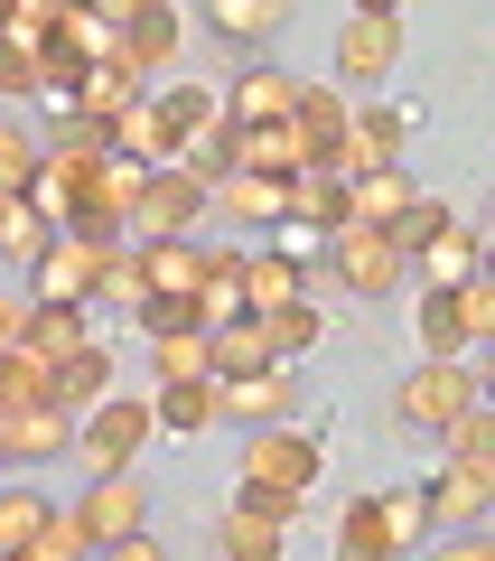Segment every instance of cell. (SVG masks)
Masks as SVG:
<instances>
[{
    "mask_svg": "<svg viewBox=\"0 0 495 561\" xmlns=\"http://www.w3.org/2000/svg\"><path fill=\"white\" fill-rule=\"evenodd\" d=\"M131 103H140V84H131V76H113V66H94V76L76 84V113L94 122V131H113V122L131 113Z\"/></svg>",
    "mask_w": 495,
    "mask_h": 561,
    "instance_id": "obj_33",
    "label": "cell"
},
{
    "mask_svg": "<svg viewBox=\"0 0 495 561\" xmlns=\"http://www.w3.org/2000/svg\"><path fill=\"white\" fill-rule=\"evenodd\" d=\"M38 160H47V140L28 131V122H0V197H28Z\"/></svg>",
    "mask_w": 495,
    "mask_h": 561,
    "instance_id": "obj_34",
    "label": "cell"
},
{
    "mask_svg": "<svg viewBox=\"0 0 495 561\" xmlns=\"http://www.w3.org/2000/svg\"><path fill=\"white\" fill-rule=\"evenodd\" d=\"M47 243H57V225H47V216H28V206H20L10 225H0V253L20 262V272H38V262H47Z\"/></svg>",
    "mask_w": 495,
    "mask_h": 561,
    "instance_id": "obj_41",
    "label": "cell"
},
{
    "mask_svg": "<svg viewBox=\"0 0 495 561\" xmlns=\"http://www.w3.org/2000/svg\"><path fill=\"white\" fill-rule=\"evenodd\" d=\"M38 57H47V47H28V38L0 28V94H10V103H38Z\"/></svg>",
    "mask_w": 495,
    "mask_h": 561,
    "instance_id": "obj_39",
    "label": "cell"
},
{
    "mask_svg": "<svg viewBox=\"0 0 495 561\" xmlns=\"http://www.w3.org/2000/svg\"><path fill=\"white\" fill-rule=\"evenodd\" d=\"M318 262H327V272H337L356 300H383V290H402V253H393L383 234H365V225H337Z\"/></svg>",
    "mask_w": 495,
    "mask_h": 561,
    "instance_id": "obj_9",
    "label": "cell"
},
{
    "mask_svg": "<svg viewBox=\"0 0 495 561\" xmlns=\"http://www.w3.org/2000/svg\"><path fill=\"white\" fill-rule=\"evenodd\" d=\"M94 561H169V552H159V542L150 534H122V542H103V552Z\"/></svg>",
    "mask_w": 495,
    "mask_h": 561,
    "instance_id": "obj_46",
    "label": "cell"
},
{
    "mask_svg": "<svg viewBox=\"0 0 495 561\" xmlns=\"http://www.w3.org/2000/svg\"><path fill=\"white\" fill-rule=\"evenodd\" d=\"M225 122H234V131H272V122H290V103H299V76H280L272 57H253L243 66L234 84H225Z\"/></svg>",
    "mask_w": 495,
    "mask_h": 561,
    "instance_id": "obj_10",
    "label": "cell"
},
{
    "mask_svg": "<svg viewBox=\"0 0 495 561\" xmlns=\"http://www.w3.org/2000/svg\"><path fill=\"white\" fill-rule=\"evenodd\" d=\"M421 187L402 179V169H375V179H346V225H365V234H383V225L412 206Z\"/></svg>",
    "mask_w": 495,
    "mask_h": 561,
    "instance_id": "obj_24",
    "label": "cell"
},
{
    "mask_svg": "<svg viewBox=\"0 0 495 561\" xmlns=\"http://www.w3.org/2000/svg\"><path fill=\"white\" fill-rule=\"evenodd\" d=\"M150 421H159V431H187V440H197V431H216V375H206V383H159V393H150Z\"/></svg>",
    "mask_w": 495,
    "mask_h": 561,
    "instance_id": "obj_27",
    "label": "cell"
},
{
    "mask_svg": "<svg viewBox=\"0 0 495 561\" xmlns=\"http://www.w3.org/2000/svg\"><path fill=\"white\" fill-rule=\"evenodd\" d=\"M20 319H28V300H0V346H20Z\"/></svg>",
    "mask_w": 495,
    "mask_h": 561,
    "instance_id": "obj_47",
    "label": "cell"
},
{
    "mask_svg": "<svg viewBox=\"0 0 495 561\" xmlns=\"http://www.w3.org/2000/svg\"><path fill=\"white\" fill-rule=\"evenodd\" d=\"M150 365H159V383H206V375H216V337H206V319L159 328V337H150Z\"/></svg>",
    "mask_w": 495,
    "mask_h": 561,
    "instance_id": "obj_20",
    "label": "cell"
},
{
    "mask_svg": "<svg viewBox=\"0 0 495 561\" xmlns=\"http://www.w3.org/2000/svg\"><path fill=\"white\" fill-rule=\"evenodd\" d=\"M47 402H57V412H76V421L94 412V402H113V346L84 337L66 365H47Z\"/></svg>",
    "mask_w": 495,
    "mask_h": 561,
    "instance_id": "obj_14",
    "label": "cell"
},
{
    "mask_svg": "<svg viewBox=\"0 0 495 561\" xmlns=\"http://www.w3.org/2000/svg\"><path fill=\"white\" fill-rule=\"evenodd\" d=\"M206 197H216V187H206L197 169H150V187H140V206H131V243H197Z\"/></svg>",
    "mask_w": 495,
    "mask_h": 561,
    "instance_id": "obj_4",
    "label": "cell"
},
{
    "mask_svg": "<svg viewBox=\"0 0 495 561\" xmlns=\"http://www.w3.org/2000/svg\"><path fill=\"white\" fill-rule=\"evenodd\" d=\"M280 534H290L280 515H253V505H234V515L216 524V552H225V561H280Z\"/></svg>",
    "mask_w": 495,
    "mask_h": 561,
    "instance_id": "obj_28",
    "label": "cell"
},
{
    "mask_svg": "<svg viewBox=\"0 0 495 561\" xmlns=\"http://www.w3.org/2000/svg\"><path fill=\"white\" fill-rule=\"evenodd\" d=\"M280 20H290L280 0H216V10H206V28H216V38H234L243 57H262V47L280 38Z\"/></svg>",
    "mask_w": 495,
    "mask_h": 561,
    "instance_id": "obj_26",
    "label": "cell"
},
{
    "mask_svg": "<svg viewBox=\"0 0 495 561\" xmlns=\"http://www.w3.org/2000/svg\"><path fill=\"white\" fill-rule=\"evenodd\" d=\"M10 216H20V197H0V225H10Z\"/></svg>",
    "mask_w": 495,
    "mask_h": 561,
    "instance_id": "obj_48",
    "label": "cell"
},
{
    "mask_svg": "<svg viewBox=\"0 0 495 561\" xmlns=\"http://www.w3.org/2000/svg\"><path fill=\"white\" fill-rule=\"evenodd\" d=\"M28 402H47V365L20 356V346H0V412H28Z\"/></svg>",
    "mask_w": 495,
    "mask_h": 561,
    "instance_id": "obj_36",
    "label": "cell"
},
{
    "mask_svg": "<svg viewBox=\"0 0 495 561\" xmlns=\"http://www.w3.org/2000/svg\"><path fill=\"white\" fill-rule=\"evenodd\" d=\"M38 524H47V496H38V486H0V552H20Z\"/></svg>",
    "mask_w": 495,
    "mask_h": 561,
    "instance_id": "obj_38",
    "label": "cell"
},
{
    "mask_svg": "<svg viewBox=\"0 0 495 561\" xmlns=\"http://www.w3.org/2000/svg\"><path fill=\"white\" fill-rule=\"evenodd\" d=\"M159 421H150V402H131V393H113V402H94V412L76 421V459L94 468V478H122V468L140 459V440H150Z\"/></svg>",
    "mask_w": 495,
    "mask_h": 561,
    "instance_id": "obj_5",
    "label": "cell"
},
{
    "mask_svg": "<svg viewBox=\"0 0 495 561\" xmlns=\"http://www.w3.org/2000/svg\"><path fill=\"white\" fill-rule=\"evenodd\" d=\"M393 57H402V10H356L337 28V94L346 84H375Z\"/></svg>",
    "mask_w": 495,
    "mask_h": 561,
    "instance_id": "obj_11",
    "label": "cell"
},
{
    "mask_svg": "<svg viewBox=\"0 0 495 561\" xmlns=\"http://www.w3.org/2000/svg\"><path fill=\"white\" fill-rule=\"evenodd\" d=\"M140 280H150V300H179V309H197L206 243H140Z\"/></svg>",
    "mask_w": 495,
    "mask_h": 561,
    "instance_id": "obj_18",
    "label": "cell"
},
{
    "mask_svg": "<svg viewBox=\"0 0 495 561\" xmlns=\"http://www.w3.org/2000/svg\"><path fill=\"white\" fill-rule=\"evenodd\" d=\"M290 131L309 140L318 160H327V150H337V131H346V94H337V84H299V103H290Z\"/></svg>",
    "mask_w": 495,
    "mask_h": 561,
    "instance_id": "obj_29",
    "label": "cell"
},
{
    "mask_svg": "<svg viewBox=\"0 0 495 561\" xmlns=\"http://www.w3.org/2000/svg\"><path fill=\"white\" fill-rule=\"evenodd\" d=\"M421 561H495V542L486 534H430V542H421Z\"/></svg>",
    "mask_w": 495,
    "mask_h": 561,
    "instance_id": "obj_45",
    "label": "cell"
},
{
    "mask_svg": "<svg viewBox=\"0 0 495 561\" xmlns=\"http://www.w3.org/2000/svg\"><path fill=\"white\" fill-rule=\"evenodd\" d=\"M262 365H272V346H262V328H253V319L216 328V383H234V375H262Z\"/></svg>",
    "mask_w": 495,
    "mask_h": 561,
    "instance_id": "obj_35",
    "label": "cell"
},
{
    "mask_svg": "<svg viewBox=\"0 0 495 561\" xmlns=\"http://www.w3.org/2000/svg\"><path fill=\"white\" fill-rule=\"evenodd\" d=\"M439 440H449V459H495V412H486V402H468Z\"/></svg>",
    "mask_w": 495,
    "mask_h": 561,
    "instance_id": "obj_42",
    "label": "cell"
},
{
    "mask_svg": "<svg viewBox=\"0 0 495 561\" xmlns=\"http://www.w3.org/2000/svg\"><path fill=\"white\" fill-rule=\"evenodd\" d=\"M197 319L206 337L243 319V243H206V280H197Z\"/></svg>",
    "mask_w": 495,
    "mask_h": 561,
    "instance_id": "obj_19",
    "label": "cell"
},
{
    "mask_svg": "<svg viewBox=\"0 0 495 561\" xmlns=\"http://www.w3.org/2000/svg\"><path fill=\"white\" fill-rule=\"evenodd\" d=\"M140 515H150V486H140L131 468H122V478H94V496L76 505V524L94 534V552H103V542H122V534H140Z\"/></svg>",
    "mask_w": 495,
    "mask_h": 561,
    "instance_id": "obj_15",
    "label": "cell"
},
{
    "mask_svg": "<svg viewBox=\"0 0 495 561\" xmlns=\"http://www.w3.org/2000/svg\"><path fill=\"white\" fill-rule=\"evenodd\" d=\"M337 561H402L393 542H383L375 496H346V515H337Z\"/></svg>",
    "mask_w": 495,
    "mask_h": 561,
    "instance_id": "obj_32",
    "label": "cell"
},
{
    "mask_svg": "<svg viewBox=\"0 0 495 561\" xmlns=\"http://www.w3.org/2000/svg\"><path fill=\"white\" fill-rule=\"evenodd\" d=\"M94 160H103V150H47L20 206H28V216H47V225L66 234V225H76V206H84V187H94Z\"/></svg>",
    "mask_w": 495,
    "mask_h": 561,
    "instance_id": "obj_12",
    "label": "cell"
},
{
    "mask_svg": "<svg viewBox=\"0 0 495 561\" xmlns=\"http://www.w3.org/2000/svg\"><path fill=\"white\" fill-rule=\"evenodd\" d=\"M216 412H225V421H243V431H272V421H290V412H299V383H290V365H262V375L216 383Z\"/></svg>",
    "mask_w": 495,
    "mask_h": 561,
    "instance_id": "obj_13",
    "label": "cell"
},
{
    "mask_svg": "<svg viewBox=\"0 0 495 561\" xmlns=\"http://www.w3.org/2000/svg\"><path fill=\"white\" fill-rule=\"evenodd\" d=\"M458 319H468V346H476V337H495V280H486V272L458 280Z\"/></svg>",
    "mask_w": 495,
    "mask_h": 561,
    "instance_id": "obj_44",
    "label": "cell"
},
{
    "mask_svg": "<svg viewBox=\"0 0 495 561\" xmlns=\"http://www.w3.org/2000/svg\"><path fill=\"white\" fill-rule=\"evenodd\" d=\"M94 300H113V309H131V319H140V300H150V280H140V243H122V253L103 262V290H94Z\"/></svg>",
    "mask_w": 495,
    "mask_h": 561,
    "instance_id": "obj_40",
    "label": "cell"
},
{
    "mask_svg": "<svg viewBox=\"0 0 495 561\" xmlns=\"http://www.w3.org/2000/svg\"><path fill=\"white\" fill-rule=\"evenodd\" d=\"M468 402H486L468 365H412V375H402V393H393V412L412 421V431H449Z\"/></svg>",
    "mask_w": 495,
    "mask_h": 561,
    "instance_id": "obj_8",
    "label": "cell"
},
{
    "mask_svg": "<svg viewBox=\"0 0 495 561\" xmlns=\"http://www.w3.org/2000/svg\"><path fill=\"white\" fill-rule=\"evenodd\" d=\"M76 346H84V309H47V300H28V319H20V356L66 365Z\"/></svg>",
    "mask_w": 495,
    "mask_h": 561,
    "instance_id": "obj_25",
    "label": "cell"
},
{
    "mask_svg": "<svg viewBox=\"0 0 495 561\" xmlns=\"http://www.w3.org/2000/svg\"><path fill=\"white\" fill-rule=\"evenodd\" d=\"M412 337H421V365H458V356H468L458 290H421V300H412Z\"/></svg>",
    "mask_w": 495,
    "mask_h": 561,
    "instance_id": "obj_21",
    "label": "cell"
},
{
    "mask_svg": "<svg viewBox=\"0 0 495 561\" xmlns=\"http://www.w3.org/2000/svg\"><path fill=\"white\" fill-rule=\"evenodd\" d=\"M375 515H383V542H393L402 561H412L421 542H430V496H421V486H383V496H375Z\"/></svg>",
    "mask_w": 495,
    "mask_h": 561,
    "instance_id": "obj_30",
    "label": "cell"
},
{
    "mask_svg": "<svg viewBox=\"0 0 495 561\" xmlns=\"http://www.w3.org/2000/svg\"><path fill=\"white\" fill-rule=\"evenodd\" d=\"M421 496H430V534H476L495 505V459H449L439 478H421Z\"/></svg>",
    "mask_w": 495,
    "mask_h": 561,
    "instance_id": "obj_7",
    "label": "cell"
},
{
    "mask_svg": "<svg viewBox=\"0 0 495 561\" xmlns=\"http://www.w3.org/2000/svg\"><path fill=\"white\" fill-rule=\"evenodd\" d=\"M439 225H449V206H439V197H412V206H402V216H393V225H383V243H393V253H402V262H412V253H421V243H430V234H439Z\"/></svg>",
    "mask_w": 495,
    "mask_h": 561,
    "instance_id": "obj_37",
    "label": "cell"
},
{
    "mask_svg": "<svg viewBox=\"0 0 495 561\" xmlns=\"http://www.w3.org/2000/svg\"><path fill=\"white\" fill-rule=\"evenodd\" d=\"M179 38H187V20L169 0H113V47H103V66L140 84V76H159V66L179 57Z\"/></svg>",
    "mask_w": 495,
    "mask_h": 561,
    "instance_id": "obj_2",
    "label": "cell"
},
{
    "mask_svg": "<svg viewBox=\"0 0 495 561\" xmlns=\"http://www.w3.org/2000/svg\"><path fill=\"white\" fill-rule=\"evenodd\" d=\"M262 328V346H272V365H290V356H309L318 337H327V319H318L309 300H290V309H272V319H253Z\"/></svg>",
    "mask_w": 495,
    "mask_h": 561,
    "instance_id": "obj_31",
    "label": "cell"
},
{
    "mask_svg": "<svg viewBox=\"0 0 495 561\" xmlns=\"http://www.w3.org/2000/svg\"><path fill=\"white\" fill-rule=\"evenodd\" d=\"M234 169H243V179H272V187H290L299 169H318V150H309V140L290 131V122H272V131H243Z\"/></svg>",
    "mask_w": 495,
    "mask_h": 561,
    "instance_id": "obj_17",
    "label": "cell"
},
{
    "mask_svg": "<svg viewBox=\"0 0 495 561\" xmlns=\"http://www.w3.org/2000/svg\"><path fill=\"white\" fill-rule=\"evenodd\" d=\"M206 216H225V225H243V234H272L280 225V187L272 179H216V197H206Z\"/></svg>",
    "mask_w": 495,
    "mask_h": 561,
    "instance_id": "obj_22",
    "label": "cell"
},
{
    "mask_svg": "<svg viewBox=\"0 0 495 561\" xmlns=\"http://www.w3.org/2000/svg\"><path fill=\"white\" fill-rule=\"evenodd\" d=\"M66 449H76V412H57V402L0 412V459H66Z\"/></svg>",
    "mask_w": 495,
    "mask_h": 561,
    "instance_id": "obj_16",
    "label": "cell"
},
{
    "mask_svg": "<svg viewBox=\"0 0 495 561\" xmlns=\"http://www.w3.org/2000/svg\"><path fill=\"white\" fill-rule=\"evenodd\" d=\"M309 486H318V440L299 431V421L243 431V496H234V505H253V515H280V524H290L299 505H309Z\"/></svg>",
    "mask_w": 495,
    "mask_h": 561,
    "instance_id": "obj_1",
    "label": "cell"
},
{
    "mask_svg": "<svg viewBox=\"0 0 495 561\" xmlns=\"http://www.w3.org/2000/svg\"><path fill=\"white\" fill-rule=\"evenodd\" d=\"M402 150H412V113H402V103H346V131H337V150L318 169L375 179V169H402Z\"/></svg>",
    "mask_w": 495,
    "mask_h": 561,
    "instance_id": "obj_3",
    "label": "cell"
},
{
    "mask_svg": "<svg viewBox=\"0 0 495 561\" xmlns=\"http://www.w3.org/2000/svg\"><path fill=\"white\" fill-rule=\"evenodd\" d=\"M122 243H94V234H57L47 243V262L28 272V300H47V309H84L103 290V262H113Z\"/></svg>",
    "mask_w": 495,
    "mask_h": 561,
    "instance_id": "obj_6",
    "label": "cell"
},
{
    "mask_svg": "<svg viewBox=\"0 0 495 561\" xmlns=\"http://www.w3.org/2000/svg\"><path fill=\"white\" fill-rule=\"evenodd\" d=\"M262 253H272V262H290V272H309V262L327 253V234H318V225H299V216H280V225H272V243H262Z\"/></svg>",
    "mask_w": 495,
    "mask_h": 561,
    "instance_id": "obj_43",
    "label": "cell"
},
{
    "mask_svg": "<svg viewBox=\"0 0 495 561\" xmlns=\"http://www.w3.org/2000/svg\"><path fill=\"white\" fill-rule=\"evenodd\" d=\"M476 272H486V262H476V234L458 216L421 243V290H458V280H476Z\"/></svg>",
    "mask_w": 495,
    "mask_h": 561,
    "instance_id": "obj_23",
    "label": "cell"
}]
</instances>
